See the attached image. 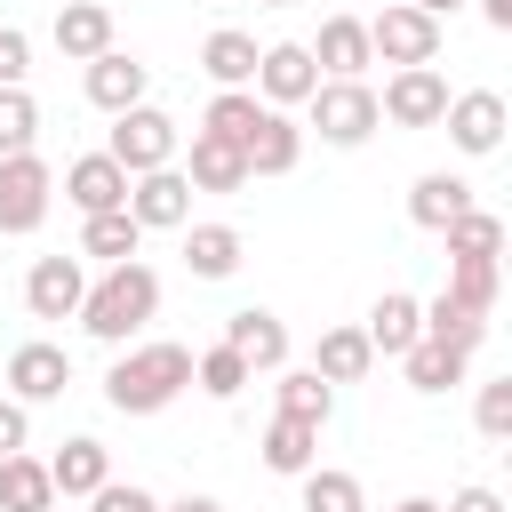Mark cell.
Instances as JSON below:
<instances>
[{"instance_id":"1","label":"cell","mask_w":512,"mask_h":512,"mask_svg":"<svg viewBox=\"0 0 512 512\" xmlns=\"http://www.w3.org/2000/svg\"><path fill=\"white\" fill-rule=\"evenodd\" d=\"M160 320V272L152 264H104L96 280H88V296H80V328L96 336V344H136L144 328Z\"/></svg>"},{"instance_id":"2","label":"cell","mask_w":512,"mask_h":512,"mask_svg":"<svg viewBox=\"0 0 512 512\" xmlns=\"http://www.w3.org/2000/svg\"><path fill=\"white\" fill-rule=\"evenodd\" d=\"M176 392H192V344H128L112 368H104V400L120 416H160Z\"/></svg>"},{"instance_id":"3","label":"cell","mask_w":512,"mask_h":512,"mask_svg":"<svg viewBox=\"0 0 512 512\" xmlns=\"http://www.w3.org/2000/svg\"><path fill=\"white\" fill-rule=\"evenodd\" d=\"M304 112H312L320 144H336V152H352V144H368V136L384 128V112H376V88H368V80H320V88L304 96Z\"/></svg>"},{"instance_id":"4","label":"cell","mask_w":512,"mask_h":512,"mask_svg":"<svg viewBox=\"0 0 512 512\" xmlns=\"http://www.w3.org/2000/svg\"><path fill=\"white\" fill-rule=\"evenodd\" d=\"M104 160H120L128 176H152V168H176V120L160 104H128L112 112V136H104Z\"/></svg>"},{"instance_id":"5","label":"cell","mask_w":512,"mask_h":512,"mask_svg":"<svg viewBox=\"0 0 512 512\" xmlns=\"http://www.w3.org/2000/svg\"><path fill=\"white\" fill-rule=\"evenodd\" d=\"M48 200H56V168L40 152H8L0 160V240H24L48 224Z\"/></svg>"},{"instance_id":"6","label":"cell","mask_w":512,"mask_h":512,"mask_svg":"<svg viewBox=\"0 0 512 512\" xmlns=\"http://www.w3.org/2000/svg\"><path fill=\"white\" fill-rule=\"evenodd\" d=\"M440 40H448V24L424 16V8H408V0H392L384 16H368V56H384L392 72H408V64H440Z\"/></svg>"},{"instance_id":"7","label":"cell","mask_w":512,"mask_h":512,"mask_svg":"<svg viewBox=\"0 0 512 512\" xmlns=\"http://www.w3.org/2000/svg\"><path fill=\"white\" fill-rule=\"evenodd\" d=\"M0 384H8V400H16V408L64 400V384H72V352H64V344H48V336H32V344H16V352H8Z\"/></svg>"},{"instance_id":"8","label":"cell","mask_w":512,"mask_h":512,"mask_svg":"<svg viewBox=\"0 0 512 512\" xmlns=\"http://www.w3.org/2000/svg\"><path fill=\"white\" fill-rule=\"evenodd\" d=\"M312 88H320V64H312V48H304V40H272V48L256 56V104L296 112Z\"/></svg>"},{"instance_id":"9","label":"cell","mask_w":512,"mask_h":512,"mask_svg":"<svg viewBox=\"0 0 512 512\" xmlns=\"http://www.w3.org/2000/svg\"><path fill=\"white\" fill-rule=\"evenodd\" d=\"M504 96L496 88H464V96H448V112H440V128H448V144L464 152V160H488L496 144H504Z\"/></svg>"},{"instance_id":"10","label":"cell","mask_w":512,"mask_h":512,"mask_svg":"<svg viewBox=\"0 0 512 512\" xmlns=\"http://www.w3.org/2000/svg\"><path fill=\"white\" fill-rule=\"evenodd\" d=\"M376 112H384L392 128H440V112H448V80H440L432 64H408V72L384 80Z\"/></svg>"},{"instance_id":"11","label":"cell","mask_w":512,"mask_h":512,"mask_svg":"<svg viewBox=\"0 0 512 512\" xmlns=\"http://www.w3.org/2000/svg\"><path fill=\"white\" fill-rule=\"evenodd\" d=\"M128 216H136V232H184V224H192V184H184V168L128 176Z\"/></svg>"},{"instance_id":"12","label":"cell","mask_w":512,"mask_h":512,"mask_svg":"<svg viewBox=\"0 0 512 512\" xmlns=\"http://www.w3.org/2000/svg\"><path fill=\"white\" fill-rule=\"evenodd\" d=\"M80 296H88V264L80 256H40L24 272V312L32 320H80Z\"/></svg>"},{"instance_id":"13","label":"cell","mask_w":512,"mask_h":512,"mask_svg":"<svg viewBox=\"0 0 512 512\" xmlns=\"http://www.w3.org/2000/svg\"><path fill=\"white\" fill-rule=\"evenodd\" d=\"M224 344L248 360V376L288 368V328H280V312H264V304H240V312L224 320Z\"/></svg>"},{"instance_id":"14","label":"cell","mask_w":512,"mask_h":512,"mask_svg":"<svg viewBox=\"0 0 512 512\" xmlns=\"http://www.w3.org/2000/svg\"><path fill=\"white\" fill-rule=\"evenodd\" d=\"M48 40H56L64 64H96V56L112 48V8H104V0H64L56 24H48Z\"/></svg>"},{"instance_id":"15","label":"cell","mask_w":512,"mask_h":512,"mask_svg":"<svg viewBox=\"0 0 512 512\" xmlns=\"http://www.w3.org/2000/svg\"><path fill=\"white\" fill-rule=\"evenodd\" d=\"M80 88H88V104H96V112H128V104H144L152 64H136L128 48H104V56L80 72Z\"/></svg>"},{"instance_id":"16","label":"cell","mask_w":512,"mask_h":512,"mask_svg":"<svg viewBox=\"0 0 512 512\" xmlns=\"http://www.w3.org/2000/svg\"><path fill=\"white\" fill-rule=\"evenodd\" d=\"M64 200H72L80 216H112V208H128V168L104 160V152H80V160L64 168Z\"/></svg>"},{"instance_id":"17","label":"cell","mask_w":512,"mask_h":512,"mask_svg":"<svg viewBox=\"0 0 512 512\" xmlns=\"http://www.w3.org/2000/svg\"><path fill=\"white\" fill-rule=\"evenodd\" d=\"M312 48V64H320V80H360L376 56H368V16H328L320 24V40H304Z\"/></svg>"},{"instance_id":"18","label":"cell","mask_w":512,"mask_h":512,"mask_svg":"<svg viewBox=\"0 0 512 512\" xmlns=\"http://www.w3.org/2000/svg\"><path fill=\"white\" fill-rule=\"evenodd\" d=\"M360 336H368V352H376V360H400V352L424 336V296H408V288H384Z\"/></svg>"},{"instance_id":"19","label":"cell","mask_w":512,"mask_h":512,"mask_svg":"<svg viewBox=\"0 0 512 512\" xmlns=\"http://www.w3.org/2000/svg\"><path fill=\"white\" fill-rule=\"evenodd\" d=\"M240 160H248V176H288V168L304 160V128H296L288 112H272V104H264V120L248 128Z\"/></svg>"},{"instance_id":"20","label":"cell","mask_w":512,"mask_h":512,"mask_svg":"<svg viewBox=\"0 0 512 512\" xmlns=\"http://www.w3.org/2000/svg\"><path fill=\"white\" fill-rule=\"evenodd\" d=\"M464 208H480V200H472V184L448 176V168H432V176L408 184V224H416V232H448Z\"/></svg>"},{"instance_id":"21","label":"cell","mask_w":512,"mask_h":512,"mask_svg":"<svg viewBox=\"0 0 512 512\" xmlns=\"http://www.w3.org/2000/svg\"><path fill=\"white\" fill-rule=\"evenodd\" d=\"M48 480H56V496H96V488L112 480V448L88 440V432H72V440L48 456Z\"/></svg>"},{"instance_id":"22","label":"cell","mask_w":512,"mask_h":512,"mask_svg":"<svg viewBox=\"0 0 512 512\" xmlns=\"http://www.w3.org/2000/svg\"><path fill=\"white\" fill-rule=\"evenodd\" d=\"M240 256H248L240 224H184V264H192V280H232Z\"/></svg>"},{"instance_id":"23","label":"cell","mask_w":512,"mask_h":512,"mask_svg":"<svg viewBox=\"0 0 512 512\" xmlns=\"http://www.w3.org/2000/svg\"><path fill=\"white\" fill-rule=\"evenodd\" d=\"M312 464H320V424H304V416H272V424H264V472L304 480Z\"/></svg>"},{"instance_id":"24","label":"cell","mask_w":512,"mask_h":512,"mask_svg":"<svg viewBox=\"0 0 512 512\" xmlns=\"http://www.w3.org/2000/svg\"><path fill=\"white\" fill-rule=\"evenodd\" d=\"M256 56H264L256 32H232V24L200 40V72H208L216 88H256Z\"/></svg>"},{"instance_id":"25","label":"cell","mask_w":512,"mask_h":512,"mask_svg":"<svg viewBox=\"0 0 512 512\" xmlns=\"http://www.w3.org/2000/svg\"><path fill=\"white\" fill-rule=\"evenodd\" d=\"M56 504V480H48V456L16 448L0 456V512H48Z\"/></svg>"},{"instance_id":"26","label":"cell","mask_w":512,"mask_h":512,"mask_svg":"<svg viewBox=\"0 0 512 512\" xmlns=\"http://www.w3.org/2000/svg\"><path fill=\"white\" fill-rule=\"evenodd\" d=\"M184 184H192V192H240V184H248V160H240V144H224V136H192Z\"/></svg>"},{"instance_id":"27","label":"cell","mask_w":512,"mask_h":512,"mask_svg":"<svg viewBox=\"0 0 512 512\" xmlns=\"http://www.w3.org/2000/svg\"><path fill=\"white\" fill-rule=\"evenodd\" d=\"M368 368H376V352H368L360 328H320V344H312V376L320 384H360Z\"/></svg>"},{"instance_id":"28","label":"cell","mask_w":512,"mask_h":512,"mask_svg":"<svg viewBox=\"0 0 512 512\" xmlns=\"http://www.w3.org/2000/svg\"><path fill=\"white\" fill-rule=\"evenodd\" d=\"M136 248H144V232H136L128 208H112V216H80V256H96V264H128Z\"/></svg>"},{"instance_id":"29","label":"cell","mask_w":512,"mask_h":512,"mask_svg":"<svg viewBox=\"0 0 512 512\" xmlns=\"http://www.w3.org/2000/svg\"><path fill=\"white\" fill-rule=\"evenodd\" d=\"M264 120V104H256V88H216L208 96V112H200V136H224V144H248V128Z\"/></svg>"},{"instance_id":"30","label":"cell","mask_w":512,"mask_h":512,"mask_svg":"<svg viewBox=\"0 0 512 512\" xmlns=\"http://www.w3.org/2000/svg\"><path fill=\"white\" fill-rule=\"evenodd\" d=\"M480 336H488V320L480 312H464V304H448V296H432L424 304V344H448V352H480Z\"/></svg>"},{"instance_id":"31","label":"cell","mask_w":512,"mask_h":512,"mask_svg":"<svg viewBox=\"0 0 512 512\" xmlns=\"http://www.w3.org/2000/svg\"><path fill=\"white\" fill-rule=\"evenodd\" d=\"M400 368H408V384H416V392H456L472 360H464V352H448V344H424V336H416V344L400 352Z\"/></svg>"},{"instance_id":"32","label":"cell","mask_w":512,"mask_h":512,"mask_svg":"<svg viewBox=\"0 0 512 512\" xmlns=\"http://www.w3.org/2000/svg\"><path fill=\"white\" fill-rule=\"evenodd\" d=\"M448 304H464V312H496V256H456L448 264V288H440Z\"/></svg>"},{"instance_id":"33","label":"cell","mask_w":512,"mask_h":512,"mask_svg":"<svg viewBox=\"0 0 512 512\" xmlns=\"http://www.w3.org/2000/svg\"><path fill=\"white\" fill-rule=\"evenodd\" d=\"M280 384V416H304V424H328V408H336V384H320L312 368H272Z\"/></svg>"},{"instance_id":"34","label":"cell","mask_w":512,"mask_h":512,"mask_svg":"<svg viewBox=\"0 0 512 512\" xmlns=\"http://www.w3.org/2000/svg\"><path fill=\"white\" fill-rule=\"evenodd\" d=\"M296 488H304V512H368V488L352 472H336V464H312Z\"/></svg>"},{"instance_id":"35","label":"cell","mask_w":512,"mask_h":512,"mask_svg":"<svg viewBox=\"0 0 512 512\" xmlns=\"http://www.w3.org/2000/svg\"><path fill=\"white\" fill-rule=\"evenodd\" d=\"M192 384H200L208 400H240V392H248V360H240L232 344H208V352H192Z\"/></svg>"},{"instance_id":"36","label":"cell","mask_w":512,"mask_h":512,"mask_svg":"<svg viewBox=\"0 0 512 512\" xmlns=\"http://www.w3.org/2000/svg\"><path fill=\"white\" fill-rule=\"evenodd\" d=\"M440 240H448V264H456V256H504V216H488V208H464V216H456Z\"/></svg>"},{"instance_id":"37","label":"cell","mask_w":512,"mask_h":512,"mask_svg":"<svg viewBox=\"0 0 512 512\" xmlns=\"http://www.w3.org/2000/svg\"><path fill=\"white\" fill-rule=\"evenodd\" d=\"M32 136H40L32 88H0V160H8V152H32Z\"/></svg>"},{"instance_id":"38","label":"cell","mask_w":512,"mask_h":512,"mask_svg":"<svg viewBox=\"0 0 512 512\" xmlns=\"http://www.w3.org/2000/svg\"><path fill=\"white\" fill-rule=\"evenodd\" d=\"M472 424H480V440H512V376H488L480 384V400H472Z\"/></svg>"},{"instance_id":"39","label":"cell","mask_w":512,"mask_h":512,"mask_svg":"<svg viewBox=\"0 0 512 512\" xmlns=\"http://www.w3.org/2000/svg\"><path fill=\"white\" fill-rule=\"evenodd\" d=\"M88 512H160V496L136 488V480H104V488L88 496Z\"/></svg>"},{"instance_id":"40","label":"cell","mask_w":512,"mask_h":512,"mask_svg":"<svg viewBox=\"0 0 512 512\" xmlns=\"http://www.w3.org/2000/svg\"><path fill=\"white\" fill-rule=\"evenodd\" d=\"M24 72H32V40L16 24H0V88H24Z\"/></svg>"},{"instance_id":"41","label":"cell","mask_w":512,"mask_h":512,"mask_svg":"<svg viewBox=\"0 0 512 512\" xmlns=\"http://www.w3.org/2000/svg\"><path fill=\"white\" fill-rule=\"evenodd\" d=\"M32 440V408H16V400H0V456H16Z\"/></svg>"},{"instance_id":"42","label":"cell","mask_w":512,"mask_h":512,"mask_svg":"<svg viewBox=\"0 0 512 512\" xmlns=\"http://www.w3.org/2000/svg\"><path fill=\"white\" fill-rule=\"evenodd\" d=\"M440 512H504V496H496V488H480V480H472V488H456V496H448V504H440Z\"/></svg>"},{"instance_id":"43","label":"cell","mask_w":512,"mask_h":512,"mask_svg":"<svg viewBox=\"0 0 512 512\" xmlns=\"http://www.w3.org/2000/svg\"><path fill=\"white\" fill-rule=\"evenodd\" d=\"M480 16H488L496 32H512V0H480Z\"/></svg>"},{"instance_id":"44","label":"cell","mask_w":512,"mask_h":512,"mask_svg":"<svg viewBox=\"0 0 512 512\" xmlns=\"http://www.w3.org/2000/svg\"><path fill=\"white\" fill-rule=\"evenodd\" d=\"M160 512H224L216 496H176V504H160Z\"/></svg>"},{"instance_id":"45","label":"cell","mask_w":512,"mask_h":512,"mask_svg":"<svg viewBox=\"0 0 512 512\" xmlns=\"http://www.w3.org/2000/svg\"><path fill=\"white\" fill-rule=\"evenodd\" d=\"M408 8H424V16H440V24H448V16L464 8V0H408Z\"/></svg>"},{"instance_id":"46","label":"cell","mask_w":512,"mask_h":512,"mask_svg":"<svg viewBox=\"0 0 512 512\" xmlns=\"http://www.w3.org/2000/svg\"><path fill=\"white\" fill-rule=\"evenodd\" d=\"M392 512H440V504H432V496H400Z\"/></svg>"},{"instance_id":"47","label":"cell","mask_w":512,"mask_h":512,"mask_svg":"<svg viewBox=\"0 0 512 512\" xmlns=\"http://www.w3.org/2000/svg\"><path fill=\"white\" fill-rule=\"evenodd\" d=\"M256 8H288V0H256Z\"/></svg>"}]
</instances>
